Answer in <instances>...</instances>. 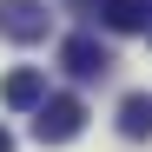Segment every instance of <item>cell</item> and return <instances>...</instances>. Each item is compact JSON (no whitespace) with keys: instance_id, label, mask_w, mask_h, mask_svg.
Listing matches in <instances>:
<instances>
[{"instance_id":"1","label":"cell","mask_w":152,"mask_h":152,"mask_svg":"<svg viewBox=\"0 0 152 152\" xmlns=\"http://www.w3.org/2000/svg\"><path fill=\"white\" fill-rule=\"evenodd\" d=\"M86 132V99L80 93H46L40 106H33V139L40 145H66V139H80Z\"/></svg>"},{"instance_id":"2","label":"cell","mask_w":152,"mask_h":152,"mask_svg":"<svg viewBox=\"0 0 152 152\" xmlns=\"http://www.w3.org/2000/svg\"><path fill=\"white\" fill-rule=\"evenodd\" d=\"M46 27H53L46 0H0V33H7V40L33 46V40H46Z\"/></svg>"},{"instance_id":"3","label":"cell","mask_w":152,"mask_h":152,"mask_svg":"<svg viewBox=\"0 0 152 152\" xmlns=\"http://www.w3.org/2000/svg\"><path fill=\"white\" fill-rule=\"evenodd\" d=\"M60 66L73 73V80H106V73H113V53H106L99 33H73V40L60 46Z\"/></svg>"},{"instance_id":"4","label":"cell","mask_w":152,"mask_h":152,"mask_svg":"<svg viewBox=\"0 0 152 152\" xmlns=\"http://www.w3.org/2000/svg\"><path fill=\"white\" fill-rule=\"evenodd\" d=\"M93 13H99L106 33H139L152 20V0H93Z\"/></svg>"},{"instance_id":"5","label":"cell","mask_w":152,"mask_h":152,"mask_svg":"<svg viewBox=\"0 0 152 152\" xmlns=\"http://www.w3.org/2000/svg\"><path fill=\"white\" fill-rule=\"evenodd\" d=\"M0 99H7L13 113H33L40 99H46V73H40V66H20V73H7V86H0Z\"/></svg>"},{"instance_id":"6","label":"cell","mask_w":152,"mask_h":152,"mask_svg":"<svg viewBox=\"0 0 152 152\" xmlns=\"http://www.w3.org/2000/svg\"><path fill=\"white\" fill-rule=\"evenodd\" d=\"M119 132L126 139H152V93H126L119 99Z\"/></svg>"},{"instance_id":"7","label":"cell","mask_w":152,"mask_h":152,"mask_svg":"<svg viewBox=\"0 0 152 152\" xmlns=\"http://www.w3.org/2000/svg\"><path fill=\"white\" fill-rule=\"evenodd\" d=\"M0 152H13V132H7V126H0Z\"/></svg>"},{"instance_id":"8","label":"cell","mask_w":152,"mask_h":152,"mask_svg":"<svg viewBox=\"0 0 152 152\" xmlns=\"http://www.w3.org/2000/svg\"><path fill=\"white\" fill-rule=\"evenodd\" d=\"M145 27H152V20H145Z\"/></svg>"}]
</instances>
